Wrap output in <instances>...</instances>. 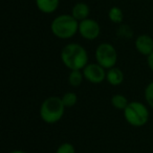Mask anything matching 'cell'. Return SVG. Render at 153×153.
Returning a JSON list of instances; mask_svg holds the SVG:
<instances>
[{"mask_svg": "<svg viewBox=\"0 0 153 153\" xmlns=\"http://www.w3.org/2000/svg\"><path fill=\"white\" fill-rule=\"evenodd\" d=\"M61 60L69 70H83L88 64V53L79 43L66 44L61 51Z\"/></svg>", "mask_w": 153, "mask_h": 153, "instance_id": "1", "label": "cell"}, {"mask_svg": "<svg viewBox=\"0 0 153 153\" xmlns=\"http://www.w3.org/2000/svg\"><path fill=\"white\" fill-rule=\"evenodd\" d=\"M51 30L53 36L59 39H70L79 33V21H76L71 15L62 14L51 21Z\"/></svg>", "mask_w": 153, "mask_h": 153, "instance_id": "2", "label": "cell"}, {"mask_svg": "<svg viewBox=\"0 0 153 153\" xmlns=\"http://www.w3.org/2000/svg\"><path fill=\"white\" fill-rule=\"evenodd\" d=\"M65 108L62 99L57 96L46 98L42 102L39 110L40 117L46 124H56L63 117Z\"/></svg>", "mask_w": 153, "mask_h": 153, "instance_id": "3", "label": "cell"}, {"mask_svg": "<svg viewBox=\"0 0 153 153\" xmlns=\"http://www.w3.org/2000/svg\"><path fill=\"white\" fill-rule=\"evenodd\" d=\"M124 117L129 125L133 127H143L149 121L150 113L147 106L138 101L129 102L125 109L123 110Z\"/></svg>", "mask_w": 153, "mask_h": 153, "instance_id": "4", "label": "cell"}, {"mask_svg": "<svg viewBox=\"0 0 153 153\" xmlns=\"http://www.w3.org/2000/svg\"><path fill=\"white\" fill-rule=\"evenodd\" d=\"M97 63L100 64L105 69H110L117 65V51L112 44L108 42H103L98 45L96 49Z\"/></svg>", "mask_w": 153, "mask_h": 153, "instance_id": "5", "label": "cell"}, {"mask_svg": "<svg viewBox=\"0 0 153 153\" xmlns=\"http://www.w3.org/2000/svg\"><path fill=\"white\" fill-rule=\"evenodd\" d=\"M79 34L85 40H96L101 34V26L96 20L87 18L79 22Z\"/></svg>", "mask_w": 153, "mask_h": 153, "instance_id": "6", "label": "cell"}, {"mask_svg": "<svg viewBox=\"0 0 153 153\" xmlns=\"http://www.w3.org/2000/svg\"><path fill=\"white\" fill-rule=\"evenodd\" d=\"M106 69L98 63L87 64L83 68V74L85 80L92 84H100L106 80Z\"/></svg>", "mask_w": 153, "mask_h": 153, "instance_id": "7", "label": "cell"}, {"mask_svg": "<svg viewBox=\"0 0 153 153\" xmlns=\"http://www.w3.org/2000/svg\"><path fill=\"white\" fill-rule=\"evenodd\" d=\"M134 45H135L136 51H137L140 55L146 56V57H148L153 51V39L147 34L140 35V36L135 39Z\"/></svg>", "mask_w": 153, "mask_h": 153, "instance_id": "8", "label": "cell"}, {"mask_svg": "<svg viewBox=\"0 0 153 153\" xmlns=\"http://www.w3.org/2000/svg\"><path fill=\"white\" fill-rule=\"evenodd\" d=\"M90 9L86 3L84 2H78L72 7L71 14L70 15L76 20V21H83V20L87 19L89 17Z\"/></svg>", "mask_w": 153, "mask_h": 153, "instance_id": "9", "label": "cell"}, {"mask_svg": "<svg viewBox=\"0 0 153 153\" xmlns=\"http://www.w3.org/2000/svg\"><path fill=\"white\" fill-rule=\"evenodd\" d=\"M60 0H36V7L43 14H53L58 10Z\"/></svg>", "mask_w": 153, "mask_h": 153, "instance_id": "10", "label": "cell"}, {"mask_svg": "<svg viewBox=\"0 0 153 153\" xmlns=\"http://www.w3.org/2000/svg\"><path fill=\"white\" fill-rule=\"evenodd\" d=\"M106 81L112 86H119L124 82V72L119 67H114L107 69Z\"/></svg>", "mask_w": 153, "mask_h": 153, "instance_id": "11", "label": "cell"}, {"mask_svg": "<svg viewBox=\"0 0 153 153\" xmlns=\"http://www.w3.org/2000/svg\"><path fill=\"white\" fill-rule=\"evenodd\" d=\"M85 79L83 74V70H70L68 74V83L72 87H79L83 80Z\"/></svg>", "mask_w": 153, "mask_h": 153, "instance_id": "12", "label": "cell"}, {"mask_svg": "<svg viewBox=\"0 0 153 153\" xmlns=\"http://www.w3.org/2000/svg\"><path fill=\"white\" fill-rule=\"evenodd\" d=\"M108 18L112 23L121 24L124 20V13L119 7H112L108 11Z\"/></svg>", "mask_w": 153, "mask_h": 153, "instance_id": "13", "label": "cell"}, {"mask_svg": "<svg viewBox=\"0 0 153 153\" xmlns=\"http://www.w3.org/2000/svg\"><path fill=\"white\" fill-rule=\"evenodd\" d=\"M128 104H129V102H128L127 98L123 94H117L111 98V105L117 110H124Z\"/></svg>", "mask_w": 153, "mask_h": 153, "instance_id": "14", "label": "cell"}, {"mask_svg": "<svg viewBox=\"0 0 153 153\" xmlns=\"http://www.w3.org/2000/svg\"><path fill=\"white\" fill-rule=\"evenodd\" d=\"M61 99H62V102H63L64 106H65L66 108L74 107V105L76 104V102H78V97L72 91L65 92V94L61 97Z\"/></svg>", "mask_w": 153, "mask_h": 153, "instance_id": "15", "label": "cell"}, {"mask_svg": "<svg viewBox=\"0 0 153 153\" xmlns=\"http://www.w3.org/2000/svg\"><path fill=\"white\" fill-rule=\"evenodd\" d=\"M145 100L147 104L153 108V81L150 82L145 88Z\"/></svg>", "mask_w": 153, "mask_h": 153, "instance_id": "16", "label": "cell"}, {"mask_svg": "<svg viewBox=\"0 0 153 153\" xmlns=\"http://www.w3.org/2000/svg\"><path fill=\"white\" fill-rule=\"evenodd\" d=\"M117 35L121 38H124V39H130L132 37V30L131 28L129 27L128 25H121L119 27V30H117Z\"/></svg>", "mask_w": 153, "mask_h": 153, "instance_id": "17", "label": "cell"}, {"mask_svg": "<svg viewBox=\"0 0 153 153\" xmlns=\"http://www.w3.org/2000/svg\"><path fill=\"white\" fill-rule=\"evenodd\" d=\"M56 153H76V148L70 143H63L57 148Z\"/></svg>", "mask_w": 153, "mask_h": 153, "instance_id": "18", "label": "cell"}, {"mask_svg": "<svg viewBox=\"0 0 153 153\" xmlns=\"http://www.w3.org/2000/svg\"><path fill=\"white\" fill-rule=\"evenodd\" d=\"M147 64H148L149 68L153 71V51H152V53H150V55L147 57Z\"/></svg>", "mask_w": 153, "mask_h": 153, "instance_id": "19", "label": "cell"}, {"mask_svg": "<svg viewBox=\"0 0 153 153\" xmlns=\"http://www.w3.org/2000/svg\"><path fill=\"white\" fill-rule=\"evenodd\" d=\"M10 153H26L25 151H23V150H13V151H11Z\"/></svg>", "mask_w": 153, "mask_h": 153, "instance_id": "20", "label": "cell"}]
</instances>
